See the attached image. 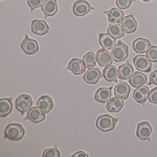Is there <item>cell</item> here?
<instances>
[{
	"mask_svg": "<svg viewBox=\"0 0 157 157\" xmlns=\"http://www.w3.org/2000/svg\"><path fill=\"white\" fill-rule=\"evenodd\" d=\"M25 130L21 124L17 123H11L5 128L6 138L13 140H21L24 136Z\"/></svg>",
	"mask_w": 157,
	"mask_h": 157,
	"instance_id": "6da1fadb",
	"label": "cell"
},
{
	"mask_svg": "<svg viewBox=\"0 0 157 157\" xmlns=\"http://www.w3.org/2000/svg\"><path fill=\"white\" fill-rule=\"evenodd\" d=\"M117 118L108 114L100 116L96 120V125L104 132L111 131L114 128L117 121Z\"/></svg>",
	"mask_w": 157,
	"mask_h": 157,
	"instance_id": "7a4b0ae2",
	"label": "cell"
},
{
	"mask_svg": "<svg viewBox=\"0 0 157 157\" xmlns=\"http://www.w3.org/2000/svg\"><path fill=\"white\" fill-rule=\"evenodd\" d=\"M113 59L117 62H121L127 58L128 56V48L127 45L120 42L111 51Z\"/></svg>",
	"mask_w": 157,
	"mask_h": 157,
	"instance_id": "3957f363",
	"label": "cell"
},
{
	"mask_svg": "<svg viewBox=\"0 0 157 157\" xmlns=\"http://www.w3.org/2000/svg\"><path fill=\"white\" fill-rule=\"evenodd\" d=\"M133 62L137 70L147 72L151 70V61L145 55H138L133 59Z\"/></svg>",
	"mask_w": 157,
	"mask_h": 157,
	"instance_id": "277c9868",
	"label": "cell"
},
{
	"mask_svg": "<svg viewBox=\"0 0 157 157\" xmlns=\"http://www.w3.org/2000/svg\"><path fill=\"white\" fill-rule=\"evenodd\" d=\"M33 104V99L29 94H21L16 100V109L23 114L28 111Z\"/></svg>",
	"mask_w": 157,
	"mask_h": 157,
	"instance_id": "5b68a950",
	"label": "cell"
},
{
	"mask_svg": "<svg viewBox=\"0 0 157 157\" xmlns=\"http://www.w3.org/2000/svg\"><path fill=\"white\" fill-rule=\"evenodd\" d=\"M89 2L84 0H78L74 3L73 6V12L78 16H85L91 10H94Z\"/></svg>",
	"mask_w": 157,
	"mask_h": 157,
	"instance_id": "8992f818",
	"label": "cell"
},
{
	"mask_svg": "<svg viewBox=\"0 0 157 157\" xmlns=\"http://www.w3.org/2000/svg\"><path fill=\"white\" fill-rule=\"evenodd\" d=\"M152 128L148 122L144 121L137 125L136 136L140 139L151 141L150 136Z\"/></svg>",
	"mask_w": 157,
	"mask_h": 157,
	"instance_id": "52a82bcc",
	"label": "cell"
},
{
	"mask_svg": "<svg viewBox=\"0 0 157 157\" xmlns=\"http://www.w3.org/2000/svg\"><path fill=\"white\" fill-rule=\"evenodd\" d=\"M21 46L24 51L28 55H34L39 50L37 42L29 38L27 34H25V38L22 43Z\"/></svg>",
	"mask_w": 157,
	"mask_h": 157,
	"instance_id": "ba28073f",
	"label": "cell"
},
{
	"mask_svg": "<svg viewBox=\"0 0 157 157\" xmlns=\"http://www.w3.org/2000/svg\"><path fill=\"white\" fill-rule=\"evenodd\" d=\"M104 13L108 16V20L110 23L117 25L122 24L124 19V12L113 8L107 11H104Z\"/></svg>",
	"mask_w": 157,
	"mask_h": 157,
	"instance_id": "9c48e42d",
	"label": "cell"
},
{
	"mask_svg": "<svg viewBox=\"0 0 157 157\" xmlns=\"http://www.w3.org/2000/svg\"><path fill=\"white\" fill-rule=\"evenodd\" d=\"M96 59L98 64L101 67L110 66L113 62L112 54L103 48H101L97 51Z\"/></svg>",
	"mask_w": 157,
	"mask_h": 157,
	"instance_id": "30bf717a",
	"label": "cell"
},
{
	"mask_svg": "<svg viewBox=\"0 0 157 157\" xmlns=\"http://www.w3.org/2000/svg\"><path fill=\"white\" fill-rule=\"evenodd\" d=\"M41 8L44 14L45 19L54 16L58 10L56 0H44Z\"/></svg>",
	"mask_w": 157,
	"mask_h": 157,
	"instance_id": "8fae6325",
	"label": "cell"
},
{
	"mask_svg": "<svg viewBox=\"0 0 157 157\" xmlns=\"http://www.w3.org/2000/svg\"><path fill=\"white\" fill-rule=\"evenodd\" d=\"M122 27L124 33L130 34L136 31L137 27V22L134 17L133 13L125 16L122 23Z\"/></svg>",
	"mask_w": 157,
	"mask_h": 157,
	"instance_id": "7c38bea8",
	"label": "cell"
},
{
	"mask_svg": "<svg viewBox=\"0 0 157 157\" xmlns=\"http://www.w3.org/2000/svg\"><path fill=\"white\" fill-rule=\"evenodd\" d=\"M67 69L70 70L75 75H80L85 72L86 67L83 60L74 58L70 61L68 65Z\"/></svg>",
	"mask_w": 157,
	"mask_h": 157,
	"instance_id": "4fadbf2b",
	"label": "cell"
},
{
	"mask_svg": "<svg viewBox=\"0 0 157 157\" xmlns=\"http://www.w3.org/2000/svg\"><path fill=\"white\" fill-rule=\"evenodd\" d=\"M149 90L147 86H141L138 87L133 93V98L139 103L145 105V103L148 98Z\"/></svg>",
	"mask_w": 157,
	"mask_h": 157,
	"instance_id": "5bb4252c",
	"label": "cell"
},
{
	"mask_svg": "<svg viewBox=\"0 0 157 157\" xmlns=\"http://www.w3.org/2000/svg\"><path fill=\"white\" fill-rule=\"evenodd\" d=\"M32 32L37 35L43 36L46 34L49 31V28L45 21L36 20L32 24Z\"/></svg>",
	"mask_w": 157,
	"mask_h": 157,
	"instance_id": "9a60e30c",
	"label": "cell"
},
{
	"mask_svg": "<svg viewBox=\"0 0 157 157\" xmlns=\"http://www.w3.org/2000/svg\"><path fill=\"white\" fill-rule=\"evenodd\" d=\"M101 78V71L97 68L90 69L83 76V79L87 83L95 84Z\"/></svg>",
	"mask_w": 157,
	"mask_h": 157,
	"instance_id": "2e32d148",
	"label": "cell"
},
{
	"mask_svg": "<svg viewBox=\"0 0 157 157\" xmlns=\"http://www.w3.org/2000/svg\"><path fill=\"white\" fill-rule=\"evenodd\" d=\"M131 89L129 85L120 81L114 88V94L116 97L123 100H126L130 94Z\"/></svg>",
	"mask_w": 157,
	"mask_h": 157,
	"instance_id": "e0dca14e",
	"label": "cell"
},
{
	"mask_svg": "<svg viewBox=\"0 0 157 157\" xmlns=\"http://www.w3.org/2000/svg\"><path fill=\"white\" fill-rule=\"evenodd\" d=\"M134 72L132 65L128 60L126 63L121 65L117 70V77L120 79L127 80L130 78Z\"/></svg>",
	"mask_w": 157,
	"mask_h": 157,
	"instance_id": "ac0fdd59",
	"label": "cell"
},
{
	"mask_svg": "<svg viewBox=\"0 0 157 157\" xmlns=\"http://www.w3.org/2000/svg\"><path fill=\"white\" fill-rule=\"evenodd\" d=\"M27 117L34 123L42 122L45 118V113L38 107L33 106L30 108L27 113Z\"/></svg>",
	"mask_w": 157,
	"mask_h": 157,
	"instance_id": "d6986e66",
	"label": "cell"
},
{
	"mask_svg": "<svg viewBox=\"0 0 157 157\" xmlns=\"http://www.w3.org/2000/svg\"><path fill=\"white\" fill-rule=\"evenodd\" d=\"M151 46L149 41L147 39L138 38L134 41L132 44V48L137 53H144L147 52Z\"/></svg>",
	"mask_w": 157,
	"mask_h": 157,
	"instance_id": "ffe728a7",
	"label": "cell"
},
{
	"mask_svg": "<svg viewBox=\"0 0 157 157\" xmlns=\"http://www.w3.org/2000/svg\"><path fill=\"white\" fill-rule=\"evenodd\" d=\"M112 89V87L99 88L95 93L94 99L99 102L105 103L111 99Z\"/></svg>",
	"mask_w": 157,
	"mask_h": 157,
	"instance_id": "44dd1931",
	"label": "cell"
},
{
	"mask_svg": "<svg viewBox=\"0 0 157 157\" xmlns=\"http://www.w3.org/2000/svg\"><path fill=\"white\" fill-rule=\"evenodd\" d=\"M99 42L104 48L111 50L116 44V40L109 33H102L99 35Z\"/></svg>",
	"mask_w": 157,
	"mask_h": 157,
	"instance_id": "7402d4cb",
	"label": "cell"
},
{
	"mask_svg": "<svg viewBox=\"0 0 157 157\" xmlns=\"http://www.w3.org/2000/svg\"><path fill=\"white\" fill-rule=\"evenodd\" d=\"M37 106L45 113H49L54 107L53 100L48 95H43L39 98Z\"/></svg>",
	"mask_w": 157,
	"mask_h": 157,
	"instance_id": "603a6c76",
	"label": "cell"
},
{
	"mask_svg": "<svg viewBox=\"0 0 157 157\" xmlns=\"http://www.w3.org/2000/svg\"><path fill=\"white\" fill-rule=\"evenodd\" d=\"M128 82L131 86L135 88H138L143 86L144 84H147V80L146 75L141 72L136 71L129 79Z\"/></svg>",
	"mask_w": 157,
	"mask_h": 157,
	"instance_id": "cb8c5ba5",
	"label": "cell"
},
{
	"mask_svg": "<svg viewBox=\"0 0 157 157\" xmlns=\"http://www.w3.org/2000/svg\"><path fill=\"white\" fill-rule=\"evenodd\" d=\"M124 105L123 99L118 97H113L107 101L106 107L109 112L117 113L121 111Z\"/></svg>",
	"mask_w": 157,
	"mask_h": 157,
	"instance_id": "d4e9b609",
	"label": "cell"
},
{
	"mask_svg": "<svg viewBox=\"0 0 157 157\" xmlns=\"http://www.w3.org/2000/svg\"><path fill=\"white\" fill-rule=\"evenodd\" d=\"M103 78L109 82H117V70L114 66H107L102 71Z\"/></svg>",
	"mask_w": 157,
	"mask_h": 157,
	"instance_id": "484cf974",
	"label": "cell"
},
{
	"mask_svg": "<svg viewBox=\"0 0 157 157\" xmlns=\"http://www.w3.org/2000/svg\"><path fill=\"white\" fill-rule=\"evenodd\" d=\"M13 103L10 98H3L0 100V116L5 117L12 112Z\"/></svg>",
	"mask_w": 157,
	"mask_h": 157,
	"instance_id": "4316f807",
	"label": "cell"
},
{
	"mask_svg": "<svg viewBox=\"0 0 157 157\" xmlns=\"http://www.w3.org/2000/svg\"><path fill=\"white\" fill-rule=\"evenodd\" d=\"M107 32L115 39H119L124 36V32L121 25H117L110 24L107 28Z\"/></svg>",
	"mask_w": 157,
	"mask_h": 157,
	"instance_id": "83f0119b",
	"label": "cell"
},
{
	"mask_svg": "<svg viewBox=\"0 0 157 157\" xmlns=\"http://www.w3.org/2000/svg\"><path fill=\"white\" fill-rule=\"evenodd\" d=\"M83 61L87 68H93L96 65V56L93 52L90 51L87 53L83 57Z\"/></svg>",
	"mask_w": 157,
	"mask_h": 157,
	"instance_id": "f1b7e54d",
	"label": "cell"
},
{
	"mask_svg": "<svg viewBox=\"0 0 157 157\" xmlns=\"http://www.w3.org/2000/svg\"><path fill=\"white\" fill-rule=\"evenodd\" d=\"M60 156V153L58 149L57 145L52 148L47 149L43 153V157H59Z\"/></svg>",
	"mask_w": 157,
	"mask_h": 157,
	"instance_id": "f546056e",
	"label": "cell"
},
{
	"mask_svg": "<svg viewBox=\"0 0 157 157\" xmlns=\"http://www.w3.org/2000/svg\"><path fill=\"white\" fill-rule=\"evenodd\" d=\"M146 56L153 63L157 62V46H152L146 52Z\"/></svg>",
	"mask_w": 157,
	"mask_h": 157,
	"instance_id": "4dcf8cb0",
	"label": "cell"
},
{
	"mask_svg": "<svg viewBox=\"0 0 157 157\" xmlns=\"http://www.w3.org/2000/svg\"><path fill=\"white\" fill-rule=\"evenodd\" d=\"M136 1V0H116V4L119 9L126 10L129 8L133 2Z\"/></svg>",
	"mask_w": 157,
	"mask_h": 157,
	"instance_id": "1f68e13d",
	"label": "cell"
},
{
	"mask_svg": "<svg viewBox=\"0 0 157 157\" xmlns=\"http://www.w3.org/2000/svg\"><path fill=\"white\" fill-rule=\"evenodd\" d=\"M44 0H28V4L31 8V12L35 9L42 6Z\"/></svg>",
	"mask_w": 157,
	"mask_h": 157,
	"instance_id": "d6a6232c",
	"label": "cell"
},
{
	"mask_svg": "<svg viewBox=\"0 0 157 157\" xmlns=\"http://www.w3.org/2000/svg\"><path fill=\"white\" fill-rule=\"evenodd\" d=\"M148 100L150 102L157 104V87L150 91Z\"/></svg>",
	"mask_w": 157,
	"mask_h": 157,
	"instance_id": "836d02e7",
	"label": "cell"
},
{
	"mask_svg": "<svg viewBox=\"0 0 157 157\" xmlns=\"http://www.w3.org/2000/svg\"><path fill=\"white\" fill-rule=\"evenodd\" d=\"M149 79L148 85L154 84V85H157V70L150 74Z\"/></svg>",
	"mask_w": 157,
	"mask_h": 157,
	"instance_id": "e575fe53",
	"label": "cell"
},
{
	"mask_svg": "<svg viewBox=\"0 0 157 157\" xmlns=\"http://www.w3.org/2000/svg\"><path fill=\"white\" fill-rule=\"evenodd\" d=\"M89 155L82 151H79L73 154L72 157H88Z\"/></svg>",
	"mask_w": 157,
	"mask_h": 157,
	"instance_id": "d590c367",
	"label": "cell"
},
{
	"mask_svg": "<svg viewBox=\"0 0 157 157\" xmlns=\"http://www.w3.org/2000/svg\"><path fill=\"white\" fill-rule=\"evenodd\" d=\"M142 1L144 2H149L151 0H141Z\"/></svg>",
	"mask_w": 157,
	"mask_h": 157,
	"instance_id": "8d00e7d4",
	"label": "cell"
}]
</instances>
